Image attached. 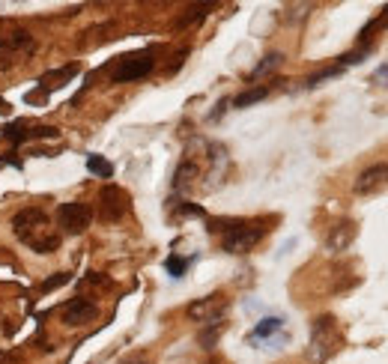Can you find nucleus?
Instances as JSON below:
<instances>
[{"mask_svg":"<svg viewBox=\"0 0 388 364\" xmlns=\"http://www.w3.org/2000/svg\"><path fill=\"white\" fill-rule=\"evenodd\" d=\"M156 69V54L144 48V51H132V54H123L117 60V66L111 69V81L114 84H129V81H141L146 78L149 72Z\"/></svg>","mask_w":388,"mask_h":364,"instance_id":"nucleus-3","label":"nucleus"},{"mask_svg":"<svg viewBox=\"0 0 388 364\" xmlns=\"http://www.w3.org/2000/svg\"><path fill=\"white\" fill-rule=\"evenodd\" d=\"M230 302L224 299L221 293H212L206 299H197V302H192L189 308H185V313H189V320L194 322H204V325H212V322H224V313H227Z\"/></svg>","mask_w":388,"mask_h":364,"instance_id":"nucleus-7","label":"nucleus"},{"mask_svg":"<svg viewBox=\"0 0 388 364\" xmlns=\"http://www.w3.org/2000/svg\"><path fill=\"white\" fill-rule=\"evenodd\" d=\"M63 284H69V272H57L54 278H48L42 284V293H51V290H57V287H63Z\"/></svg>","mask_w":388,"mask_h":364,"instance_id":"nucleus-23","label":"nucleus"},{"mask_svg":"<svg viewBox=\"0 0 388 364\" xmlns=\"http://www.w3.org/2000/svg\"><path fill=\"white\" fill-rule=\"evenodd\" d=\"M209 12H212V4H197V6H192L189 15L180 18V27H189V24H194V21H204Z\"/></svg>","mask_w":388,"mask_h":364,"instance_id":"nucleus-22","label":"nucleus"},{"mask_svg":"<svg viewBox=\"0 0 388 364\" xmlns=\"http://www.w3.org/2000/svg\"><path fill=\"white\" fill-rule=\"evenodd\" d=\"M99 317V305L90 302V299H69V302L63 305V322L69 325V329H81V325L93 322Z\"/></svg>","mask_w":388,"mask_h":364,"instance_id":"nucleus-9","label":"nucleus"},{"mask_svg":"<svg viewBox=\"0 0 388 364\" xmlns=\"http://www.w3.org/2000/svg\"><path fill=\"white\" fill-rule=\"evenodd\" d=\"M227 105H230V99H221V102H218V108L209 114V120H218V117L224 114V111H227Z\"/></svg>","mask_w":388,"mask_h":364,"instance_id":"nucleus-25","label":"nucleus"},{"mask_svg":"<svg viewBox=\"0 0 388 364\" xmlns=\"http://www.w3.org/2000/svg\"><path fill=\"white\" fill-rule=\"evenodd\" d=\"M36 51V39L27 30H12L0 36V66L18 63L24 57H30Z\"/></svg>","mask_w":388,"mask_h":364,"instance_id":"nucleus-6","label":"nucleus"},{"mask_svg":"<svg viewBox=\"0 0 388 364\" xmlns=\"http://www.w3.org/2000/svg\"><path fill=\"white\" fill-rule=\"evenodd\" d=\"M93 221V209L90 203H81V200H66L60 203L57 209V227H60V236H81Z\"/></svg>","mask_w":388,"mask_h":364,"instance_id":"nucleus-5","label":"nucleus"},{"mask_svg":"<svg viewBox=\"0 0 388 364\" xmlns=\"http://www.w3.org/2000/svg\"><path fill=\"white\" fill-rule=\"evenodd\" d=\"M370 54V48H356V51H349V54H344V57H337V63L334 66H341V69H349V66H358V63H365V57Z\"/></svg>","mask_w":388,"mask_h":364,"instance_id":"nucleus-21","label":"nucleus"},{"mask_svg":"<svg viewBox=\"0 0 388 364\" xmlns=\"http://www.w3.org/2000/svg\"><path fill=\"white\" fill-rule=\"evenodd\" d=\"M344 69L341 66H329V69H323V72H314L311 75V78H305V90H314V87H320L323 81H332V78H337V75H341Z\"/></svg>","mask_w":388,"mask_h":364,"instance_id":"nucleus-19","label":"nucleus"},{"mask_svg":"<svg viewBox=\"0 0 388 364\" xmlns=\"http://www.w3.org/2000/svg\"><path fill=\"white\" fill-rule=\"evenodd\" d=\"M373 81L377 84H382V87H388V63H382V66L373 72Z\"/></svg>","mask_w":388,"mask_h":364,"instance_id":"nucleus-24","label":"nucleus"},{"mask_svg":"<svg viewBox=\"0 0 388 364\" xmlns=\"http://www.w3.org/2000/svg\"><path fill=\"white\" fill-rule=\"evenodd\" d=\"M209 230H221V248L227 254H248L269 227H263V221H209Z\"/></svg>","mask_w":388,"mask_h":364,"instance_id":"nucleus-2","label":"nucleus"},{"mask_svg":"<svg viewBox=\"0 0 388 364\" xmlns=\"http://www.w3.org/2000/svg\"><path fill=\"white\" fill-rule=\"evenodd\" d=\"M197 173H200V168L192 158H185L177 168V173H173V192H189V188L194 185V180H197Z\"/></svg>","mask_w":388,"mask_h":364,"instance_id":"nucleus-13","label":"nucleus"},{"mask_svg":"<svg viewBox=\"0 0 388 364\" xmlns=\"http://www.w3.org/2000/svg\"><path fill=\"white\" fill-rule=\"evenodd\" d=\"M388 188V165H370L368 170L358 173V180L353 185V192L368 197V194H377V192H385Z\"/></svg>","mask_w":388,"mask_h":364,"instance_id":"nucleus-10","label":"nucleus"},{"mask_svg":"<svg viewBox=\"0 0 388 364\" xmlns=\"http://www.w3.org/2000/svg\"><path fill=\"white\" fill-rule=\"evenodd\" d=\"M99 206H102V218L105 221H120L129 212V194L120 185H105L99 192Z\"/></svg>","mask_w":388,"mask_h":364,"instance_id":"nucleus-8","label":"nucleus"},{"mask_svg":"<svg viewBox=\"0 0 388 364\" xmlns=\"http://www.w3.org/2000/svg\"><path fill=\"white\" fill-rule=\"evenodd\" d=\"M4 134L12 141V146H18V144H24V141H30V123H27V120H15V123H9Z\"/></svg>","mask_w":388,"mask_h":364,"instance_id":"nucleus-17","label":"nucleus"},{"mask_svg":"<svg viewBox=\"0 0 388 364\" xmlns=\"http://www.w3.org/2000/svg\"><path fill=\"white\" fill-rule=\"evenodd\" d=\"M337 344H341L337 322H334V317H329V313H323V317H317L314 325H311V358L317 364L325 361L337 349Z\"/></svg>","mask_w":388,"mask_h":364,"instance_id":"nucleus-4","label":"nucleus"},{"mask_svg":"<svg viewBox=\"0 0 388 364\" xmlns=\"http://www.w3.org/2000/svg\"><path fill=\"white\" fill-rule=\"evenodd\" d=\"M284 332V320L281 317H266V320H260L251 334H248V344H263V341H269V337L275 334H281Z\"/></svg>","mask_w":388,"mask_h":364,"instance_id":"nucleus-12","label":"nucleus"},{"mask_svg":"<svg viewBox=\"0 0 388 364\" xmlns=\"http://www.w3.org/2000/svg\"><path fill=\"white\" fill-rule=\"evenodd\" d=\"M120 364H146V358H137L134 356V358H126V361H120Z\"/></svg>","mask_w":388,"mask_h":364,"instance_id":"nucleus-26","label":"nucleus"},{"mask_svg":"<svg viewBox=\"0 0 388 364\" xmlns=\"http://www.w3.org/2000/svg\"><path fill=\"white\" fill-rule=\"evenodd\" d=\"M356 233H358V230H356L353 221L334 224V227L329 230V236H325V248H329V254H341V251H346L349 245H353Z\"/></svg>","mask_w":388,"mask_h":364,"instance_id":"nucleus-11","label":"nucleus"},{"mask_svg":"<svg viewBox=\"0 0 388 364\" xmlns=\"http://www.w3.org/2000/svg\"><path fill=\"white\" fill-rule=\"evenodd\" d=\"M87 170L93 173V177H99V180H111L114 177V165L105 158V156H87Z\"/></svg>","mask_w":388,"mask_h":364,"instance_id":"nucleus-16","label":"nucleus"},{"mask_svg":"<svg viewBox=\"0 0 388 364\" xmlns=\"http://www.w3.org/2000/svg\"><path fill=\"white\" fill-rule=\"evenodd\" d=\"M224 332V322H212V325H204V332H200V346L204 349H212L218 344V337Z\"/></svg>","mask_w":388,"mask_h":364,"instance_id":"nucleus-20","label":"nucleus"},{"mask_svg":"<svg viewBox=\"0 0 388 364\" xmlns=\"http://www.w3.org/2000/svg\"><path fill=\"white\" fill-rule=\"evenodd\" d=\"M281 63H284V54L281 51H272L263 57L257 66L251 69V75H248V81H260V78H266V75H272L275 69H281Z\"/></svg>","mask_w":388,"mask_h":364,"instance_id":"nucleus-14","label":"nucleus"},{"mask_svg":"<svg viewBox=\"0 0 388 364\" xmlns=\"http://www.w3.org/2000/svg\"><path fill=\"white\" fill-rule=\"evenodd\" d=\"M192 257H180V254H170L168 260H165V269H168V275L170 278H182L185 272H189V266H192Z\"/></svg>","mask_w":388,"mask_h":364,"instance_id":"nucleus-18","label":"nucleus"},{"mask_svg":"<svg viewBox=\"0 0 388 364\" xmlns=\"http://www.w3.org/2000/svg\"><path fill=\"white\" fill-rule=\"evenodd\" d=\"M12 233H15V239L21 245H27L36 254H54L60 242H63V236H60V230L51 224L48 212L39 206H24L21 212H15Z\"/></svg>","mask_w":388,"mask_h":364,"instance_id":"nucleus-1","label":"nucleus"},{"mask_svg":"<svg viewBox=\"0 0 388 364\" xmlns=\"http://www.w3.org/2000/svg\"><path fill=\"white\" fill-rule=\"evenodd\" d=\"M266 96H269V87H248L245 93H239V96L230 99V105H233L236 111H242V108H251V105L263 102Z\"/></svg>","mask_w":388,"mask_h":364,"instance_id":"nucleus-15","label":"nucleus"}]
</instances>
